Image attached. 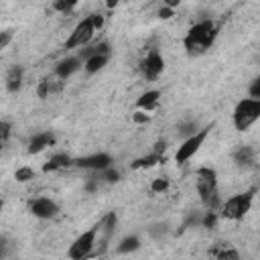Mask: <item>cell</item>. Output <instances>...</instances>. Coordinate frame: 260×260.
I'll use <instances>...</instances> for the list:
<instances>
[{"mask_svg":"<svg viewBox=\"0 0 260 260\" xmlns=\"http://www.w3.org/2000/svg\"><path fill=\"white\" fill-rule=\"evenodd\" d=\"M215 37H217L215 22L211 18H205V20L195 22L187 30V35L183 39V45H185V49H187L189 55H201V53H205L213 45Z\"/></svg>","mask_w":260,"mask_h":260,"instance_id":"obj_1","label":"cell"},{"mask_svg":"<svg viewBox=\"0 0 260 260\" xmlns=\"http://www.w3.org/2000/svg\"><path fill=\"white\" fill-rule=\"evenodd\" d=\"M195 185L199 199L207 211H217L223 203L219 199V189H217V175L209 167H201L195 173Z\"/></svg>","mask_w":260,"mask_h":260,"instance_id":"obj_2","label":"cell"},{"mask_svg":"<svg viewBox=\"0 0 260 260\" xmlns=\"http://www.w3.org/2000/svg\"><path fill=\"white\" fill-rule=\"evenodd\" d=\"M258 118H260V100L244 98L236 104V108H234V126H236V130H240V132L248 130Z\"/></svg>","mask_w":260,"mask_h":260,"instance_id":"obj_3","label":"cell"},{"mask_svg":"<svg viewBox=\"0 0 260 260\" xmlns=\"http://www.w3.org/2000/svg\"><path fill=\"white\" fill-rule=\"evenodd\" d=\"M252 201H254V191H244V193L232 195V197H230L228 201H223V205H221V217L232 219V221L242 219V217L250 211Z\"/></svg>","mask_w":260,"mask_h":260,"instance_id":"obj_4","label":"cell"},{"mask_svg":"<svg viewBox=\"0 0 260 260\" xmlns=\"http://www.w3.org/2000/svg\"><path fill=\"white\" fill-rule=\"evenodd\" d=\"M209 130H211V126H205V128L197 130L193 136H189V138H185V140L181 142V146H179L177 152H175V160H177V165H185L189 158H193V156L199 152V148L203 146V142H205Z\"/></svg>","mask_w":260,"mask_h":260,"instance_id":"obj_5","label":"cell"},{"mask_svg":"<svg viewBox=\"0 0 260 260\" xmlns=\"http://www.w3.org/2000/svg\"><path fill=\"white\" fill-rule=\"evenodd\" d=\"M98 232H100V225H93V228H89L87 232H83L81 236H77V238L73 240V244L69 246V250H67L69 260H85V258L91 254L93 246H95V236H98Z\"/></svg>","mask_w":260,"mask_h":260,"instance_id":"obj_6","label":"cell"},{"mask_svg":"<svg viewBox=\"0 0 260 260\" xmlns=\"http://www.w3.org/2000/svg\"><path fill=\"white\" fill-rule=\"evenodd\" d=\"M93 32H95V26H93V22H91V16H85V18H83V20H79V22L75 24V28L71 30L69 39L65 41V49L85 47V45L91 41Z\"/></svg>","mask_w":260,"mask_h":260,"instance_id":"obj_7","label":"cell"},{"mask_svg":"<svg viewBox=\"0 0 260 260\" xmlns=\"http://www.w3.org/2000/svg\"><path fill=\"white\" fill-rule=\"evenodd\" d=\"M165 69V59L160 57L158 51H150L146 53V57L140 61V73L142 77H146L148 81H154Z\"/></svg>","mask_w":260,"mask_h":260,"instance_id":"obj_8","label":"cell"},{"mask_svg":"<svg viewBox=\"0 0 260 260\" xmlns=\"http://www.w3.org/2000/svg\"><path fill=\"white\" fill-rule=\"evenodd\" d=\"M75 165L79 169H85V171L102 173V171H106V169L112 167V156L106 154V152H95V154H87V156L75 158Z\"/></svg>","mask_w":260,"mask_h":260,"instance_id":"obj_9","label":"cell"},{"mask_svg":"<svg viewBox=\"0 0 260 260\" xmlns=\"http://www.w3.org/2000/svg\"><path fill=\"white\" fill-rule=\"evenodd\" d=\"M28 211L39 219H51L59 213V205L49 197H37L28 203Z\"/></svg>","mask_w":260,"mask_h":260,"instance_id":"obj_10","label":"cell"},{"mask_svg":"<svg viewBox=\"0 0 260 260\" xmlns=\"http://www.w3.org/2000/svg\"><path fill=\"white\" fill-rule=\"evenodd\" d=\"M53 144H55V134H53L51 130L37 132V134L30 138V142H28V154H39V152H43L45 148H49V146H53Z\"/></svg>","mask_w":260,"mask_h":260,"instance_id":"obj_11","label":"cell"},{"mask_svg":"<svg viewBox=\"0 0 260 260\" xmlns=\"http://www.w3.org/2000/svg\"><path fill=\"white\" fill-rule=\"evenodd\" d=\"M79 67H81V59H79V57H65V59H61V61L55 65V73H57V77L67 79V77H71L75 71H79Z\"/></svg>","mask_w":260,"mask_h":260,"instance_id":"obj_12","label":"cell"},{"mask_svg":"<svg viewBox=\"0 0 260 260\" xmlns=\"http://www.w3.org/2000/svg\"><path fill=\"white\" fill-rule=\"evenodd\" d=\"M69 165H75V160H73L69 154H65V152H57V154H53V156L43 165V171H45V173H53V171H59V169H67Z\"/></svg>","mask_w":260,"mask_h":260,"instance_id":"obj_13","label":"cell"},{"mask_svg":"<svg viewBox=\"0 0 260 260\" xmlns=\"http://www.w3.org/2000/svg\"><path fill=\"white\" fill-rule=\"evenodd\" d=\"M158 100H160V91L158 89H150V91H144L140 98H138V102H136V106H138V110H142V112H150V110H154L156 106H158Z\"/></svg>","mask_w":260,"mask_h":260,"instance_id":"obj_14","label":"cell"},{"mask_svg":"<svg viewBox=\"0 0 260 260\" xmlns=\"http://www.w3.org/2000/svg\"><path fill=\"white\" fill-rule=\"evenodd\" d=\"M209 254L215 258V260H240V254H238V250L236 248H232L230 244H215L211 250H209Z\"/></svg>","mask_w":260,"mask_h":260,"instance_id":"obj_15","label":"cell"},{"mask_svg":"<svg viewBox=\"0 0 260 260\" xmlns=\"http://www.w3.org/2000/svg\"><path fill=\"white\" fill-rule=\"evenodd\" d=\"M22 75H24L22 67H20V65H12V67L8 69V73H6V89L12 91V93L18 91L20 85H22Z\"/></svg>","mask_w":260,"mask_h":260,"instance_id":"obj_16","label":"cell"},{"mask_svg":"<svg viewBox=\"0 0 260 260\" xmlns=\"http://www.w3.org/2000/svg\"><path fill=\"white\" fill-rule=\"evenodd\" d=\"M234 160L240 165V167H250L254 162V148L248 146V144H242L236 148L234 152Z\"/></svg>","mask_w":260,"mask_h":260,"instance_id":"obj_17","label":"cell"},{"mask_svg":"<svg viewBox=\"0 0 260 260\" xmlns=\"http://www.w3.org/2000/svg\"><path fill=\"white\" fill-rule=\"evenodd\" d=\"M108 59H110V55H93V57L83 61V69L87 73H98L108 65Z\"/></svg>","mask_w":260,"mask_h":260,"instance_id":"obj_18","label":"cell"},{"mask_svg":"<svg viewBox=\"0 0 260 260\" xmlns=\"http://www.w3.org/2000/svg\"><path fill=\"white\" fill-rule=\"evenodd\" d=\"M162 160H165L162 154H158V152H150L148 156L136 158V160L132 162V169H150V167H154V165H158V162H162Z\"/></svg>","mask_w":260,"mask_h":260,"instance_id":"obj_19","label":"cell"},{"mask_svg":"<svg viewBox=\"0 0 260 260\" xmlns=\"http://www.w3.org/2000/svg\"><path fill=\"white\" fill-rule=\"evenodd\" d=\"M138 248H140V240L136 236H128L118 244L116 250H118V254H130V252H136Z\"/></svg>","mask_w":260,"mask_h":260,"instance_id":"obj_20","label":"cell"},{"mask_svg":"<svg viewBox=\"0 0 260 260\" xmlns=\"http://www.w3.org/2000/svg\"><path fill=\"white\" fill-rule=\"evenodd\" d=\"M114 228H116V213H108V215L104 217V221L100 223V230L104 232V238H106V240L112 236Z\"/></svg>","mask_w":260,"mask_h":260,"instance_id":"obj_21","label":"cell"},{"mask_svg":"<svg viewBox=\"0 0 260 260\" xmlns=\"http://www.w3.org/2000/svg\"><path fill=\"white\" fill-rule=\"evenodd\" d=\"M14 179L20 181V183H26V181L35 179V171H32L30 167H20V169L14 171Z\"/></svg>","mask_w":260,"mask_h":260,"instance_id":"obj_22","label":"cell"},{"mask_svg":"<svg viewBox=\"0 0 260 260\" xmlns=\"http://www.w3.org/2000/svg\"><path fill=\"white\" fill-rule=\"evenodd\" d=\"M150 189H152V193H165V191L169 189V179H167V177H156V179L152 181Z\"/></svg>","mask_w":260,"mask_h":260,"instance_id":"obj_23","label":"cell"},{"mask_svg":"<svg viewBox=\"0 0 260 260\" xmlns=\"http://www.w3.org/2000/svg\"><path fill=\"white\" fill-rule=\"evenodd\" d=\"M100 175H102V179H104L106 183H118V181H120V173H118L116 169H112V167L106 169V171H102Z\"/></svg>","mask_w":260,"mask_h":260,"instance_id":"obj_24","label":"cell"},{"mask_svg":"<svg viewBox=\"0 0 260 260\" xmlns=\"http://www.w3.org/2000/svg\"><path fill=\"white\" fill-rule=\"evenodd\" d=\"M49 91H51V81H49V79H41V81H39V87H37L39 98H41V100L49 98Z\"/></svg>","mask_w":260,"mask_h":260,"instance_id":"obj_25","label":"cell"},{"mask_svg":"<svg viewBox=\"0 0 260 260\" xmlns=\"http://www.w3.org/2000/svg\"><path fill=\"white\" fill-rule=\"evenodd\" d=\"M215 221H217V211H205V215H203V219H201L203 228H213Z\"/></svg>","mask_w":260,"mask_h":260,"instance_id":"obj_26","label":"cell"},{"mask_svg":"<svg viewBox=\"0 0 260 260\" xmlns=\"http://www.w3.org/2000/svg\"><path fill=\"white\" fill-rule=\"evenodd\" d=\"M250 98H254V100H260V77H256L254 81H252V85H250Z\"/></svg>","mask_w":260,"mask_h":260,"instance_id":"obj_27","label":"cell"},{"mask_svg":"<svg viewBox=\"0 0 260 260\" xmlns=\"http://www.w3.org/2000/svg\"><path fill=\"white\" fill-rule=\"evenodd\" d=\"M73 8H75V2H63V0L55 2V10H59V12H69Z\"/></svg>","mask_w":260,"mask_h":260,"instance_id":"obj_28","label":"cell"},{"mask_svg":"<svg viewBox=\"0 0 260 260\" xmlns=\"http://www.w3.org/2000/svg\"><path fill=\"white\" fill-rule=\"evenodd\" d=\"M0 136H2V144H6L8 142V136H10V122H2L0 124Z\"/></svg>","mask_w":260,"mask_h":260,"instance_id":"obj_29","label":"cell"},{"mask_svg":"<svg viewBox=\"0 0 260 260\" xmlns=\"http://www.w3.org/2000/svg\"><path fill=\"white\" fill-rule=\"evenodd\" d=\"M179 132H181V134H187V138H189V136H193L197 130H195V124L189 122V124H181V126H179Z\"/></svg>","mask_w":260,"mask_h":260,"instance_id":"obj_30","label":"cell"},{"mask_svg":"<svg viewBox=\"0 0 260 260\" xmlns=\"http://www.w3.org/2000/svg\"><path fill=\"white\" fill-rule=\"evenodd\" d=\"M132 118H134V122H138V124H144V122H148V120H150V116H148L146 112H142V110H140V112H136Z\"/></svg>","mask_w":260,"mask_h":260,"instance_id":"obj_31","label":"cell"},{"mask_svg":"<svg viewBox=\"0 0 260 260\" xmlns=\"http://www.w3.org/2000/svg\"><path fill=\"white\" fill-rule=\"evenodd\" d=\"M89 16H91V22H93L95 30H100V28L104 26V16H102V14H89Z\"/></svg>","mask_w":260,"mask_h":260,"instance_id":"obj_32","label":"cell"},{"mask_svg":"<svg viewBox=\"0 0 260 260\" xmlns=\"http://www.w3.org/2000/svg\"><path fill=\"white\" fill-rule=\"evenodd\" d=\"M171 14H173V10H171V6H167V4L158 10V16H160V18H171Z\"/></svg>","mask_w":260,"mask_h":260,"instance_id":"obj_33","label":"cell"},{"mask_svg":"<svg viewBox=\"0 0 260 260\" xmlns=\"http://www.w3.org/2000/svg\"><path fill=\"white\" fill-rule=\"evenodd\" d=\"M8 41H10V30H4L2 32V39H0V49H4L8 45Z\"/></svg>","mask_w":260,"mask_h":260,"instance_id":"obj_34","label":"cell"},{"mask_svg":"<svg viewBox=\"0 0 260 260\" xmlns=\"http://www.w3.org/2000/svg\"><path fill=\"white\" fill-rule=\"evenodd\" d=\"M95 260H100V258H95Z\"/></svg>","mask_w":260,"mask_h":260,"instance_id":"obj_35","label":"cell"}]
</instances>
